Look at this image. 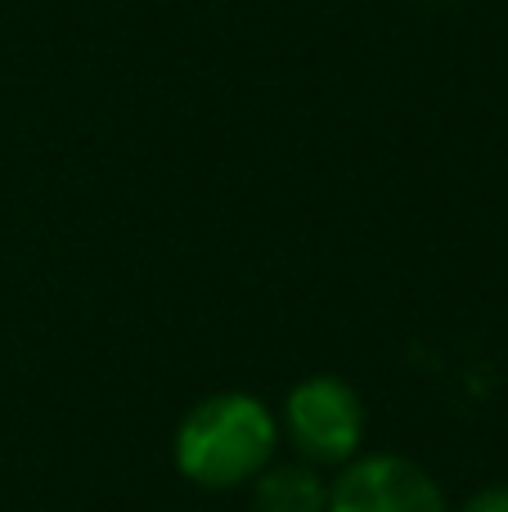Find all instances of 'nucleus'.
<instances>
[{
	"mask_svg": "<svg viewBox=\"0 0 508 512\" xmlns=\"http://www.w3.org/2000/svg\"><path fill=\"white\" fill-rule=\"evenodd\" d=\"M279 445V418L266 400L248 391H216L203 396L176 427V468L185 481L203 490H234L248 486Z\"/></svg>",
	"mask_w": 508,
	"mask_h": 512,
	"instance_id": "nucleus-1",
	"label": "nucleus"
},
{
	"mask_svg": "<svg viewBox=\"0 0 508 512\" xmlns=\"http://www.w3.org/2000/svg\"><path fill=\"white\" fill-rule=\"evenodd\" d=\"M279 432L293 441L297 459L315 468H342L365 441V400L351 382L333 373H311L284 400Z\"/></svg>",
	"mask_w": 508,
	"mask_h": 512,
	"instance_id": "nucleus-2",
	"label": "nucleus"
},
{
	"mask_svg": "<svg viewBox=\"0 0 508 512\" xmlns=\"http://www.w3.org/2000/svg\"><path fill=\"white\" fill-rule=\"evenodd\" d=\"M329 512H450L437 477L401 454H356L329 481Z\"/></svg>",
	"mask_w": 508,
	"mask_h": 512,
	"instance_id": "nucleus-3",
	"label": "nucleus"
},
{
	"mask_svg": "<svg viewBox=\"0 0 508 512\" xmlns=\"http://www.w3.org/2000/svg\"><path fill=\"white\" fill-rule=\"evenodd\" d=\"M252 512H329V481L315 463H266L252 477Z\"/></svg>",
	"mask_w": 508,
	"mask_h": 512,
	"instance_id": "nucleus-4",
	"label": "nucleus"
},
{
	"mask_svg": "<svg viewBox=\"0 0 508 512\" xmlns=\"http://www.w3.org/2000/svg\"><path fill=\"white\" fill-rule=\"evenodd\" d=\"M459 512H508V481L504 486H486V490H477L473 499H468Z\"/></svg>",
	"mask_w": 508,
	"mask_h": 512,
	"instance_id": "nucleus-5",
	"label": "nucleus"
},
{
	"mask_svg": "<svg viewBox=\"0 0 508 512\" xmlns=\"http://www.w3.org/2000/svg\"><path fill=\"white\" fill-rule=\"evenodd\" d=\"M432 5H450V0H432Z\"/></svg>",
	"mask_w": 508,
	"mask_h": 512,
	"instance_id": "nucleus-6",
	"label": "nucleus"
}]
</instances>
